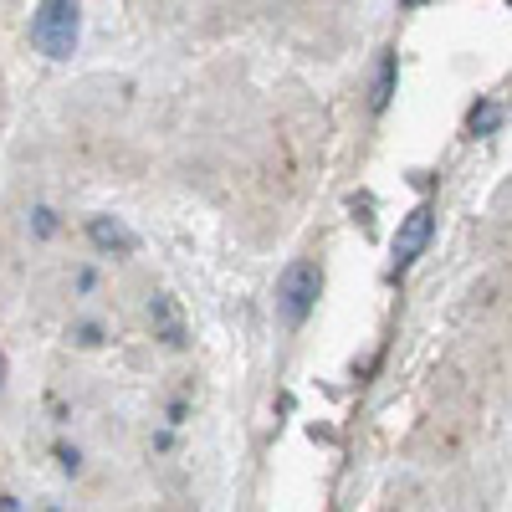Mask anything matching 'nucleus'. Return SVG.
Here are the masks:
<instances>
[{"label":"nucleus","instance_id":"obj_4","mask_svg":"<svg viewBox=\"0 0 512 512\" xmlns=\"http://www.w3.org/2000/svg\"><path fill=\"white\" fill-rule=\"evenodd\" d=\"M88 241H93L103 256H134V251H139V236L128 231L118 216H93V221H88Z\"/></svg>","mask_w":512,"mask_h":512},{"label":"nucleus","instance_id":"obj_11","mask_svg":"<svg viewBox=\"0 0 512 512\" xmlns=\"http://www.w3.org/2000/svg\"><path fill=\"white\" fill-rule=\"evenodd\" d=\"M420 6H431V0H400V11H420Z\"/></svg>","mask_w":512,"mask_h":512},{"label":"nucleus","instance_id":"obj_2","mask_svg":"<svg viewBox=\"0 0 512 512\" xmlns=\"http://www.w3.org/2000/svg\"><path fill=\"white\" fill-rule=\"evenodd\" d=\"M318 287H323V272L318 262H292L282 277H277V313L287 328H303L313 303H318Z\"/></svg>","mask_w":512,"mask_h":512},{"label":"nucleus","instance_id":"obj_3","mask_svg":"<svg viewBox=\"0 0 512 512\" xmlns=\"http://www.w3.org/2000/svg\"><path fill=\"white\" fill-rule=\"evenodd\" d=\"M431 236H436V210L431 205H415L410 216L400 221V231H395V272H405L415 256L431 246Z\"/></svg>","mask_w":512,"mask_h":512},{"label":"nucleus","instance_id":"obj_9","mask_svg":"<svg viewBox=\"0 0 512 512\" xmlns=\"http://www.w3.org/2000/svg\"><path fill=\"white\" fill-rule=\"evenodd\" d=\"M77 344H88V349H93V344H98V328H93V323H82V328H77Z\"/></svg>","mask_w":512,"mask_h":512},{"label":"nucleus","instance_id":"obj_12","mask_svg":"<svg viewBox=\"0 0 512 512\" xmlns=\"http://www.w3.org/2000/svg\"><path fill=\"white\" fill-rule=\"evenodd\" d=\"M507 6H512V0H507Z\"/></svg>","mask_w":512,"mask_h":512},{"label":"nucleus","instance_id":"obj_7","mask_svg":"<svg viewBox=\"0 0 512 512\" xmlns=\"http://www.w3.org/2000/svg\"><path fill=\"white\" fill-rule=\"evenodd\" d=\"M497 123H502V108H497V103H477L472 118H466V134H477V139H482V134H492Z\"/></svg>","mask_w":512,"mask_h":512},{"label":"nucleus","instance_id":"obj_6","mask_svg":"<svg viewBox=\"0 0 512 512\" xmlns=\"http://www.w3.org/2000/svg\"><path fill=\"white\" fill-rule=\"evenodd\" d=\"M395 52H384V62H379V77H374V113H384L390 108V98H395Z\"/></svg>","mask_w":512,"mask_h":512},{"label":"nucleus","instance_id":"obj_8","mask_svg":"<svg viewBox=\"0 0 512 512\" xmlns=\"http://www.w3.org/2000/svg\"><path fill=\"white\" fill-rule=\"evenodd\" d=\"M57 221H52V210H36V236H52Z\"/></svg>","mask_w":512,"mask_h":512},{"label":"nucleus","instance_id":"obj_5","mask_svg":"<svg viewBox=\"0 0 512 512\" xmlns=\"http://www.w3.org/2000/svg\"><path fill=\"white\" fill-rule=\"evenodd\" d=\"M149 323H154V338H164L169 349H185V318L175 308V297H154V303H149Z\"/></svg>","mask_w":512,"mask_h":512},{"label":"nucleus","instance_id":"obj_1","mask_svg":"<svg viewBox=\"0 0 512 512\" xmlns=\"http://www.w3.org/2000/svg\"><path fill=\"white\" fill-rule=\"evenodd\" d=\"M82 36V0H36L31 11V47L52 62H67Z\"/></svg>","mask_w":512,"mask_h":512},{"label":"nucleus","instance_id":"obj_10","mask_svg":"<svg viewBox=\"0 0 512 512\" xmlns=\"http://www.w3.org/2000/svg\"><path fill=\"white\" fill-rule=\"evenodd\" d=\"M6 379H11V364H6V349H0V395H6Z\"/></svg>","mask_w":512,"mask_h":512}]
</instances>
